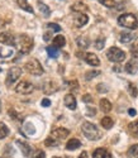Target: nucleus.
Returning a JSON list of instances; mask_svg holds the SVG:
<instances>
[{
    "label": "nucleus",
    "instance_id": "obj_1",
    "mask_svg": "<svg viewBox=\"0 0 138 158\" xmlns=\"http://www.w3.org/2000/svg\"><path fill=\"white\" fill-rule=\"evenodd\" d=\"M81 130H82V133H84V135L90 140H98L101 137V133L98 129V127H96L95 124H93V123H90V122L82 123Z\"/></svg>",
    "mask_w": 138,
    "mask_h": 158
},
{
    "label": "nucleus",
    "instance_id": "obj_2",
    "mask_svg": "<svg viewBox=\"0 0 138 158\" xmlns=\"http://www.w3.org/2000/svg\"><path fill=\"white\" fill-rule=\"evenodd\" d=\"M118 24L120 27L128 28V29H137L138 28V19L134 14L126 13V14H122L118 18Z\"/></svg>",
    "mask_w": 138,
    "mask_h": 158
},
{
    "label": "nucleus",
    "instance_id": "obj_3",
    "mask_svg": "<svg viewBox=\"0 0 138 158\" xmlns=\"http://www.w3.org/2000/svg\"><path fill=\"white\" fill-rule=\"evenodd\" d=\"M18 46L22 55H27L33 49V39L27 35V34H20L18 38Z\"/></svg>",
    "mask_w": 138,
    "mask_h": 158
},
{
    "label": "nucleus",
    "instance_id": "obj_4",
    "mask_svg": "<svg viewBox=\"0 0 138 158\" xmlns=\"http://www.w3.org/2000/svg\"><path fill=\"white\" fill-rule=\"evenodd\" d=\"M24 70L31 73V75H34V76H41L43 73V67H42V64L39 63L38 60L36 58H32L29 60L28 62H25L24 64Z\"/></svg>",
    "mask_w": 138,
    "mask_h": 158
},
{
    "label": "nucleus",
    "instance_id": "obj_5",
    "mask_svg": "<svg viewBox=\"0 0 138 158\" xmlns=\"http://www.w3.org/2000/svg\"><path fill=\"white\" fill-rule=\"evenodd\" d=\"M106 57L109 61L112 62H115V63H119L122 61L126 60V52L122 51L120 48L118 47H110L108 51H106Z\"/></svg>",
    "mask_w": 138,
    "mask_h": 158
},
{
    "label": "nucleus",
    "instance_id": "obj_6",
    "mask_svg": "<svg viewBox=\"0 0 138 158\" xmlns=\"http://www.w3.org/2000/svg\"><path fill=\"white\" fill-rule=\"evenodd\" d=\"M20 75H22V69L20 67H11L8 71V75H6V80H5L6 86H11L20 77Z\"/></svg>",
    "mask_w": 138,
    "mask_h": 158
},
{
    "label": "nucleus",
    "instance_id": "obj_7",
    "mask_svg": "<svg viewBox=\"0 0 138 158\" xmlns=\"http://www.w3.org/2000/svg\"><path fill=\"white\" fill-rule=\"evenodd\" d=\"M33 90H34V86L28 81H22L15 87V91L18 94H22V95H28V94L33 93Z\"/></svg>",
    "mask_w": 138,
    "mask_h": 158
},
{
    "label": "nucleus",
    "instance_id": "obj_8",
    "mask_svg": "<svg viewBox=\"0 0 138 158\" xmlns=\"http://www.w3.org/2000/svg\"><path fill=\"white\" fill-rule=\"evenodd\" d=\"M51 134L54 139H65L70 134V130H67L65 128H54V129H52Z\"/></svg>",
    "mask_w": 138,
    "mask_h": 158
},
{
    "label": "nucleus",
    "instance_id": "obj_9",
    "mask_svg": "<svg viewBox=\"0 0 138 158\" xmlns=\"http://www.w3.org/2000/svg\"><path fill=\"white\" fill-rule=\"evenodd\" d=\"M0 43H3V44H6V46H15L17 44V41H15V38L13 37L10 33H0Z\"/></svg>",
    "mask_w": 138,
    "mask_h": 158
},
{
    "label": "nucleus",
    "instance_id": "obj_10",
    "mask_svg": "<svg viewBox=\"0 0 138 158\" xmlns=\"http://www.w3.org/2000/svg\"><path fill=\"white\" fill-rule=\"evenodd\" d=\"M63 102H65V105H66V108H68L70 110H75V109H76L77 102H76V99H75V96H74L72 94H67V95L65 96Z\"/></svg>",
    "mask_w": 138,
    "mask_h": 158
},
{
    "label": "nucleus",
    "instance_id": "obj_11",
    "mask_svg": "<svg viewBox=\"0 0 138 158\" xmlns=\"http://www.w3.org/2000/svg\"><path fill=\"white\" fill-rule=\"evenodd\" d=\"M17 146L19 147L20 152L23 153V156L25 157H29L31 153H32V148L28 143H25V142H22V140H17Z\"/></svg>",
    "mask_w": 138,
    "mask_h": 158
},
{
    "label": "nucleus",
    "instance_id": "obj_12",
    "mask_svg": "<svg viewBox=\"0 0 138 158\" xmlns=\"http://www.w3.org/2000/svg\"><path fill=\"white\" fill-rule=\"evenodd\" d=\"M84 60L86 61L88 64L90 66H99L100 64V61H99V57L94 55V53H85L84 55Z\"/></svg>",
    "mask_w": 138,
    "mask_h": 158
},
{
    "label": "nucleus",
    "instance_id": "obj_13",
    "mask_svg": "<svg viewBox=\"0 0 138 158\" xmlns=\"http://www.w3.org/2000/svg\"><path fill=\"white\" fill-rule=\"evenodd\" d=\"M88 22H89V17L85 14V13H81V14H79L75 18V25H76L77 28L84 27L85 24H88Z\"/></svg>",
    "mask_w": 138,
    "mask_h": 158
},
{
    "label": "nucleus",
    "instance_id": "obj_14",
    "mask_svg": "<svg viewBox=\"0 0 138 158\" xmlns=\"http://www.w3.org/2000/svg\"><path fill=\"white\" fill-rule=\"evenodd\" d=\"M124 70H126V72H128L131 75H134L137 72V70H138V64H137V62L134 60H131L129 62L126 63V66H124Z\"/></svg>",
    "mask_w": 138,
    "mask_h": 158
},
{
    "label": "nucleus",
    "instance_id": "obj_15",
    "mask_svg": "<svg viewBox=\"0 0 138 158\" xmlns=\"http://www.w3.org/2000/svg\"><path fill=\"white\" fill-rule=\"evenodd\" d=\"M94 158H112V154H110L105 148H98L95 149L93 153Z\"/></svg>",
    "mask_w": 138,
    "mask_h": 158
},
{
    "label": "nucleus",
    "instance_id": "obj_16",
    "mask_svg": "<svg viewBox=\"0 0 138 158\" xmlns=\"http://www.w3.org/2000/svg\"><path fill=\"white\" fill-rule=\"evenodd\" d=\"M71 10L79 13V14H81V13H85V11L88 10V5H86L85 3H82V2H76V3L71 6Z\"/></svg>",
    "mask_w": 138,
    "mask_h": 158
},
{
    "label": "nucleus",
    "instance_id": "obj_17",
    "mask_svg": "<svg viewBox=\"0 0 138 158\" xmlns=\"http://www.w3.org/2000/svg\"><path fill=\"white\" fill-rule=\"evenodd\" d=\"M80 147H81V142L79 139H76V138H72V139H70L66 143V148L68 151H75V149L80 148Z\"/></svg>",
    "mask_w": 138,
    "mask_h": 158
},
{
    "label": "nucleus",
    "instance_id": "obj_18",
    "mask_svg": "<svg viewBox=\"0 0 138 158\" xmlns=\"http://www.w3.org/2000/svg\"><path fill=\"white\" fill-rule=\"evenodd\" d=\"M99 106H100V110L104 111V113H109L110 110H112V102H110L109 100L106 99H101L100 102H99Z\"/></svg>",
    "mask_w": 138,
    "mask_h": 158
},
{
    "label": "nucleus",
    "instance_id": "obj_19",
    "mask_svg": "<svg viewBox=\"0 0 138 158\" xmlns=\"http://www.w3.org/2000/svg\"><path fill=\"white\" fill-rule=\"evenodd\" d=\"M76 43H77V46H79L80 48H82V49H85V48H88V47L90 46L89 38H88V37H84V35L79 37V38L76 39Z\"/></svg>",
    "mask_w": 138,
    "mask_h": 158
},
{
    "label": "nucleus",
    "instance_id": "obj_20",
    "mask_svg": "<svg viewBox=\"0 0 138 158\" xmlns=\"http://www.w3.org/2000/svg\"><path fill=\"white\" fill-rule=\"evenodd\" d=\"M134 39V35L132 33H128V32H122L120 35H119V41L122 43H129L131 41Z\"/></svg>",
    "mask_w": 138,
    "mask_h": 158
},
{
    "label": "nucleus",
    "instance_id": "obj_21",
    "mask_svg": "<svg viewBox=\"0 0 138 158\" xmlns=\"http://www.w3.org/2000/svg\"><path fill=\"white\" fill-rule=\"evenodd\" d=\"M17 3H18V5H19V8L20 9H23V10H25V11H28V13H34V10H33V8L28 4V0H17Z\"/></svg>",
    "mask_w": 138,
    "mask_h": 158
},
{
    "label": "nucleus",
    "instance_id": "obj_22",
    "mask_svg": "<svg viewBox=\"0 0 138 158\" xmlns=\"http://www.w3.org/2000/svg\"><path fill=\"white\" fill-rule=\"evenodd\" d=\"M66 44V39L63 35H56L53 38V47H56V48H61Z\"/></svg>",
    "mask_w": 138,
    "mask_h": 158
},
{
    "label": "nucleus",
    "instance_id": "obj_23",
    "mask_svg": "<svg viewBox=\"0 0 138 158\" xmlns=\"http://www.w3.org/2000/svg\"><path fill=\"white\" fill-rule=\"evenodd\" d=\"M100 124H101L103 128H105V129H110V128L113 127V124H114V120H113L110 116H104L103 119L100 120Z\"/></svg>",
    "mask_w": 138,
    "mask_h": 158
},
{
    "label": "nucleus",
    "instance_id": "obj_24",
    "mask_svg": "<svg viewBox=\"0 0 138 158\" xmlns=\"http://www.w3.org/2000/svg\"><path fill=\"white\" fill-rule=\"evenodd\" d=\"M11 55H13V49L11 48H5V47L0 48V58H8Z\"/></svg>",
    "mask_w": 138,
    "mask_h": 158
},
{
    "label": "nucleus",
    "instance_id": "obj_25",
    "mask_svg": "<svg viewBox=\"0 0 138 158\" xmlns=\"http://www.w3.org/2000/svg\"><path fill=\"white\" fill-rule=\"evenodd\" d=\"M128 157L138 158V144H133V146L128 149Z\"/></svg>",
    "mask_w": 138,
    "mask_h": 158
},
{
    "label": "nucleus",
    "instance_id": "obj_26",
    "mask_svg": "<svg viewBox=\"0 0 138 158\" xmlns=\"http://www.w3.org/2000/svg\"><path fill=\"white\" fill-rule=\"evenodd\" d=\"M47 53L51 58H57L58 57V48L56 47H47Z\"/></svg>",
    "mask_w": 138,
    "mask_h": 158
},
{
    "label": "nucleus",
    "instance_id": "obj_27",
    "mask_svg": "<svg viewBox=\"0 0 138 158\" xmlns=\"http://www.w3.org/2000/svg\"><path fill=\"white\" fill-rule=\"evenodd\" d=\"M39 10H41V13H42V15L45 18H48L51 15V10L46 4H39Z\"/></svg>",
    "mask_w": 138,
    "mask_h": 158
},
{
    "label": "nucleus",
    "instance_id": "obj_28",
    "mask_svg": "<svg viewBox=\"0 0 138 158\" xmlns=\"http://www.w3.org/2000/svg\"><path fill=\"white\" fill-rule=\"evenodd\" d=\"M9 134V129L4 123H0V139H4Z\"/></svg>",
    "mask_w": 138,
    "mask_h": 158
},
{
    "label": "nucleus",
    "instance_id": "obj_29",
    "mask_svg": "<svg viewBox=\"0 0 138 158\" xmlns=\"http://www.w3.org/2000/svg\"><path fill=\"white\" fill-rule=\"evenodd\" d=\"M131 53L134 58H138V37L136 38V41L133 43V46L131 47Z\"/></svg>",
    "mask_w": 138,
    "mask_h": 158
},
{
    "label": "nucleus",
    "instance_id": "obj_30",
    "mask_svg": "<svg viewBox=\"0 0 138 158\" xmlns=\"http://www.w3.org/2000/svg\"><path fill=\"white\" fill-rule=\"evenodd\" d=\"M99 75H100V71H98V70H93V71H89V72L85 73V78L89 81V80H91V78H94L95 76H99Z\"/></svg>",
    "mask_w": 138,
    "mask_h": 158
},
{
    "label": "nucleus",
    "instance_id": "obj_31",
    "mask_svg": "<svg viewBox=\"0 0 138 158\" xmlns=\"http://www.w3.org/2000/svg\"><path fill=\"white\" fill-rule=\"evenodd\" d=\"M45 144H46L47 147H56V146H58V142L54 139V138L50 137V138H47V139L45 140Z\"/></svg>",
    "mask_w": 138,
    "mask_h": 158
},
{
    "label": "nucleus",
    "instance_id": "obj_32",
    "mask_svg": "<svg viewBox=\"0 0 138 158\" xmlns=\"http://www.w3.org/2000/svg\"><path fill=\"white\" fill-rule=\"evenodd\" d=\"M100 3L106 8H114L117 5L115 0H100Z\"/></svg>",
    "mask_w": 138,
    "mask_h": 158
},
{
    "label": "nucleus",
    "instance_id": "obj_33",
    "mask_svg": "<svg viewBox=\"0 0 138 158\" xmlns=\"http://www.w3.org/2000/svg\"><path fill=\"white\" fill-rule=\"evenodd\" d=\"M128 91H129V94H131V96H133V98H136L137 95H138V91H137V87L133 85V84H128Z\"/></svg>",
    "mask_w": 138,
    "mask_h": 158
},
{
    "label": "nucleus",
    "instance_id": "obj_34",
    "mask_svg": "<svg viewBox=\"0 0 138 158\" xmlns=\"http://www.w3.org/2000/svg\"><path fill=\"white\" fill-rule=\"evenodd\" d=\"M104 43H105V39H104V38H98V39L95 41V48H96V49H103Z\"/></svg>",
    "mask_w": 138,
    "mask_h": 158
},
{
    "label": "nucleus",
    "instance_id": "obj_35",
    "mask_svg": "<svg viewBox=\"0 0 138 158\" xmlns=\"http://www.w3.org/2000/svg\"><path fill=\"white\" fill-rule=\"evenodd\" d=\"M129 130L132 131V133H133V134L138 135V122L131 123V124H129Z\"/></svg>",
    "mask_w": 138,
    "mask_h": 158
},
{
    "label": "nucleus",
    "instance_id": "obj_36",
    "mask_svg": "<svg viewBox=\"0 0 138 158\" xmlns=\"http://www.w3.org/2000/svg\"><path fill=\"white\" fill-rule=\"evenodd\" d=\"M47 27H48L50 29L54 31V32H60V31H61V27H60L58 24H56V23H48Z\"/></svg>",
    "mask_w": 138,
    "mask_h": 158
},
{
    "label": "nucleus",
    "instance_id": "obj_37",
    "mask_svg": "<svg viewBox=\"0 0 138 158\" xmlns=\"http://www.w3.org/2000/svg\"><path fill=\"white\" fill-rule=\"evenodd\" d=\"M24 127H25V128H24L25 130H28V134H32V133H34V127H33L31 123H27Z\"/></svg>",
    "mask_w": 138,
    "mask_h": 158
},
{
    "label": "nucleus",
    "instance_id": "obj_38",
    "mask_svg": "<svg viewBox=\"0 0 138 158\" xmlns=\"http://www.w3.org/2000/svg\"><path fill=\"white\" fill-rule=\"evenodd\" d=\"M96 90H98V93H106L108 91V89L104 84H99L98 86H96Z\"/></svg>",
    "mask_w": 138,
    "mask_h": 158
},
{
    "label": "nucleus",
    "instance_id": "obj_39",
    "mask_svg": "<svg viewBox=\"0 0 138 158\" xmlns=\"http://www.w3.org/2000/svg\"><path fill=\"white\" fill-rule=\"evenodd\" d=\"M82 101H84V102H91V101H93V98H91V95H89V94H85L84 96H82Z\"/></svg>",
    "mask_w": 138,
    "mask_h": 158
},
{
    "label": "nucleus",
    "instance_id": "obj_40",
    "mask_svg": "<svg viewBox=\"0 0 138 158\" xmlns=\"http://www.w3.org/2000/svg\"><path fill=\"white\" fill-rule=\"evenodd\" d=\"M9 115H10L11 118H14V119H18V118H19V116H18V114L15 113V110H14V109H10V110H9Z\"/></svg>",
    "mask_w": 138,
    "mask_h": 158
},
{
    "label": "nucleus",
    "instance_id": "obj_41",
    "mask_svg": "<svg viewBox=\"0 0 138 158\" xmlns=\"http://www.w3.org/2000/svg\"><path fill=\"white\" fill-rule=\"evenodd\" d=\"M50 105H51V101H50V99H43V100H42V106L47 108V106H50Z\"/></svg>",
    "mask_w": 138,
    "mask_h": 158
},
{
    "label": "nucleus",
    "instance_id": "obj_42",
    "mask_svg": "<svg viewBox=\"0 0 138 158\" xmlns=\"http://www.w3.org/2000/svg\"><path fill=\"white\" fill-rule=\"evenodd\" d=\"M68 85L71 86L70 89H75V90L79 87V84H77V81H71V82H68Z\"/></svg>",
    "mask_w": 138,
    "mask_h": 158
},
{
    "label": "nucleus",
    "instance_id": "obj_43",
    "mask_svg": "<svg viewBox=\"0 0 138 158\" xmlns=\"http://www.w3.org/2000/svg\"><path fill=\"white\" fill-rule=\"evenodd\" d=\"M36 158H46L45 152H38V153H37V156H36Z\"/></svg>",
    "mask_w": 138,
    "mask_h": 158
},
{
    "label": "nucleus",
    "instance_id": "obj_44",
    "mask_svg": "<svg viewBox=\"0 0 138 158\" xmlns=\"http://www.w3.org/2000/svg\"><path fill=\"white\" fill-rule=\"evenodd\" d=\"M128 114H129L131 116H134L137 113H136V110H134V109H129V110H128Z\"/></svg>",
    "mask_w": 138,
    "mask_h": 158
},
{
    "label": "nucleus",
    "instance_id": "obj_45",
    "mask_svg": "<svg viewBox=\"0 0 138 158\" xmlns=\"http://www.w3.org/2000/svg\"><path fill=\"white\" fill-rule=\"evenodd\" d=\"M77 158H88V153H86V152H82Z\"/></svg>",
    "mask_w": 138,
    "mask_h": 158
},
{
    "label": "nucleus",
    "instance_id": "obj_46",
    "mask_svg": "<svg viewBox=\"0 0 138 158\" xmlns=\"http://www.w3.org/2000/svg\"><path fill=\"white\" fill-rule=\"evenodd\" d=\"M50 38H51V33H46L45 34V41H50Z\"/></svg>",
    "mask_w": 138,
    "mask_h": 158
},
{
    "label": "nucleus",
    "instance_id": "obj_47",
    "mask_svg": "<svg viewBox=\"0 0 138 158\" xmlns=\"http://www.w3.org/2000/svg\"><path fill=\"white\" fill-rule=\"evenodd\" d=\"M0 110H2V100H0Z\"/></svg>",
    "mask_w": 138,
    "mask_h": 158
},
{
    "label": "nucleus",
    "instance_id": "obj_48",
    "mask_svg": "<svg viewBox=\"0 0 138 158\" xmlns=\"http://www.w3.org/2000/svg\"><path fill=\"white\" fill-rule=\"evenodd\" d=\"M53 158H60V157H53Z\"/></svg>",
    "mask_w": 138,
    "mask_h": 158
}]
</instances>
